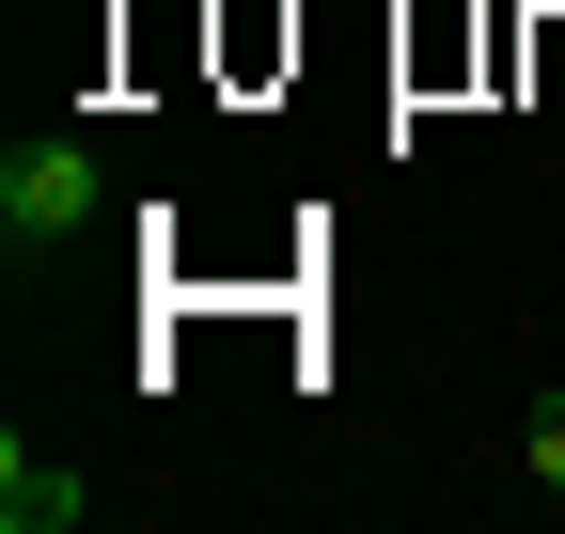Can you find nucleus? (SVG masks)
<instances>
[{
  "label": "nucleus",
  "mask_w": 565,
  "mask_h": 534,
  "mask_svg": "<svg viewBox=\"0 0 565 534\" xmlns=\"http://www.w3.org/2000/svg\"><path fill=\"white\" fill-rule=\"evenodd\" d=\"M95 205H110V173H95V142H17L0 158V236L17 252H63V236H95Z\"/></svg>",
  "instance_id": "1"
},
{
  "label": "nucleus",
  "mask_w": 565,
  "mask_h": 534,
  "mask_svg": "<svg viewBox=\"0 0 565 534\" xmlns=\"http://www.w3.org/2000/svg\"><path fill=\"white\" fill-rule=\"evenodd\" d=\"M79 472H63V456H32V440H0V534H79Z\"/></svg>",
  "instance_id": "2"
},
{
  "label": "nucleus",
  "mask_w": 565,
  "mask_h": 534,
  "mask_svg": "<svg viewBox=\"0 0 565 534\" xmlns=\"http://www.w3.org/2000/svg\"><path fill=\"white\" fill-rule=\"evenodd\" d=\"M519 440H534V488H565V377L534 393V425H519Z\"/></svg>",
  "instance_id": "3"
},
{
  "label": "nucleus",
  "mask_w": 565,
  "mask_h": 534,
  "mask_svg": "<svg viewBox=\"0 0 565 534\" xmlns=\"http://www.w3.org/2000/svg\"><path fill=\"white\" fill-rule=\"evenodd\" d=\"M550 519H565V488H550Z\"/></svg>",
  "instance_id": "4"
}]
</instances>
